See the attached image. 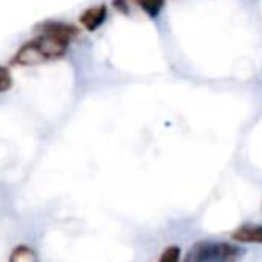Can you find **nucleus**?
<instances>
[{
    "label": "nucleus",
    "mask_w": 262,
    "mask_h": 262,
    "mask_svg": "<svg viewBox=\"0 0 262 262\" xmlns=\"http://www.w3.org/2000/svg\"><path fill=\"white\" fill-rule=\"evenodd\" d=\"M9 262H38V257L34 253V250H31L29 246H16L11 253Z\"/></svg>",
    "instance_id": "obj_6"
},
{
    "label": "nucleus",
    "mask_w": 262,
    "mask_h": 262,
    "mask_svg": "<svg viewBox=\"0 0 262 262\" xmlns=\"http://www.w3.org/2000/svg\"><path fill=\"white\" fill-rule=\"evenodd\" d=\"M244 250L226 243H212L203 241L196 243L187 251L183 262H239Z\"/></svg>",
    "instance_id": "obj_2"
},
{
    "label": "nucleus",
    "mask_w": 262,
    "mask_h": 262,
    "mask_svg": "<svg viewBox=\"0 0 262 262\" xmlns=\"http://www.w3.org/2000/svg\"><path fill=\"white\" fill-rule=\"evenodd\" d=\"M158 262H182L180 258V248L178 246H167L162 251Z\"/></svg>",
    "instance_id": "obj_7"
},
{
    "label": "nucleus",
    "mask_w": 262,
    "mask_h": 262,
    "mask_svg": "<svg viewBox=\"0 0 262 262\" xmlns=\"http://www.w3.org/2000/svg\"><path fill=\"white\" fill-rule=\"evenodd\" d=\"M113 4H115V8H119L124 13H127L131 8H139L149 18H157L162 13V9H164L165 0H115Z\"/></svg>",
    "instance_id": "obj_3"
},
{
    "label": "nucleus",
    "mask_w": 262,
    "mask_h": 262,
    "mask_svg": "<svg viewBox=\"0 0 262 262\" xmlns=\"http://www.w3.org/2000/svg\"><path fill=\"white\" fill-rule=\"evenodd\" d=\"M11 86H13L11 72H9L6 67L0 65V94H2V92H8Z\"/></svg>",
    "instance_id": "obj_8"
},
{
    "label": "nucleus",
    "mask_w": 262,
    "mask_h": 262,
    "mask_svg": "<svg viewBox=\"0 0 262 262\" xmlns=\"http://www.w3.org/2000/svg\"><path fill=\"white\" fill-rule=\"evenodd\" d=\"M232 239L237 243L262 244V225H243L232 233Z\"/></svg>",
    "instance_id": "obj_5"
},
{
    "label": "nucleus",
    "mask_w": 262,
    "mask_h": 262,
    "mask_svg": "<svg viewBox=\"0 0 262 262\" xmlns=\"http://www.w3.org/2000/svg\"><path fill=\"white\" fill-rule=\"evenodd\" d=\"M36 29L40 31V34L18 49V52L11 59L13 65L29 67L58 59L67 52L70 41L77 38L76 27L65 22H56V20L40 24Z\"/></svg>",
    "instance_id": "obj_1"
},
{
    "label": "nucleus",
    "mask_w": 262,
    "mask_h": 262,
    "mask_svg": "<svg viewBox=\"0 0 262 262\" xmlns=\"http://www.w3.org/2000/svg\"><path fill=\"white\" fill-rule=\"evenodd\" d=\"M106 15H108L106 6L99 4V6H94V8H88L86 11L81 13L79 22H81V26L88 31V33H94V31H97L99 27L104 24Z\"/></svg>",
    "instance_id": "obj_4"
}]
</instances>
